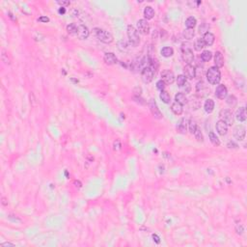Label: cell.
Masks as SVG:
<instances>
[{
    "label": "cell",
    "mask_w": 247,
    "mask_h": 247,
    "mask_svg": "<svg viewBox=\"0 0 247 247\" xmlns=\"http://www.w3.org/2000/svg\"><path fill=\"white\" fill-rule=\"evenodd\" d=\"M206 79L211 85L219 84L220 80H221V72H220L217 67L213 66L208 70V71H206Z\"/></svg>",
    "instance_id": "1"
},
{
    "label": "cell",
    "mask_w": 247,
    "mask_h": 247,
    "mask_svg": "<svg viewBox=\"0 0 247 247\" xmlns=\"http://www.w3.org/2000/svg\"><path fill=\"white\" fill-rule=\"evenodd\" d=\"M182 57L186 65H191L194 60V54L191 48V44L189 43H183L182 44Z\"/></svg>",
    "instance_id": "2"
},
{
    "label": "cell",
    "mask_w": 247,
    "mask_h": 247,
    "mask_svg": "<svg viewBox=\"0 0 247 247\" xmlns=\"http://www.w3.org/2000/svg\"><path fill=\"white\" fill-rule=\"evenodd\" d=\"M94 34L97 37L98 40L104 44H110L113 42V36L110 32L101 29V28H95L94 29Z\"/></svg>",
    "instance_id": "3"
},
{
    "label": "cell",
    "mask_w": 247,
    "mask_h": 247,
    "mask_svg": "<svg viewBox=\"0 0 247 247\" xmlns=\"http://www.w3.org/2000/svg\"><path fill=\"white\" fill-rule=\"evenodd\" d=\"M156 73V69L152 68L151 66H147L145 68H143L142 71H141V78L143 80L144 83H151L153 79V76H155Z\"/></svg>",
    "instance_id": "4"
},
{
    "label": "cell",
    "mask_w": 247,
    "mask_h": 247,
    "mask_svg": "<svg viewBox=\"0 0 247 247\" xmlns=\"http://www.w3.org/2000/svg\"><path fill=\"white\" fill-rule=\"evenodd\" d=\"M128 37H129V41L131 45L133 46H137L140 44V38L138 35V31L134 28V26L129 25L128 26Z\"/></svg>",
    "instance_id": "5"
},
{
    "label": "cell",
    "mask_w": 247,
    "mask_h": 247,
    "mask_svg": "<svg viewBox=\"0 0 247 247\" xmlns=\"http://www.w3.org/2000/svg\"><path fill=\"white\" fill-rule=\"evenodd\" d=\"M219 117L220 120L223 121L224 123L227 124V125H232L235 121V118H233V114L230 109H222L219 112Z\"/></svg>",
    "instance_id": "6"
},
{
    "label": "cell",
    "mask_w": 247,
    "mask_h": 247,
    "mask_svg": "<svg viewBox=\"0 0 247 247\" xmlns=\"http://www.w3.org/2000/svg\"><path fill=\"white\" fill-rule=\"evenodd\" d=\"M148 105H149V108L151 110V113L152 115L155 117L156 119H162V113L160 112V110L158 109V106L156 102V101L153 98H151L149 102H148Z\"/></svg>",
    "instance_id": "7"
},
{
    "label": "cell",
    "mask_w": 247,
    "mask_h": 247,
    "mask_svg": "<svg viewBox=\"0 0 247 247\" xmlns=\"http://www.w3.org/2000/svg\"><path fill=\"white\" fill-rule=\"evenodd\" d=\"M137 31L143 35H148L150 33V24L145 18L139 19L137 21Z\"/></svg>",
    "instance_id": "8"
},
{
    "label": "cell",
    "mask_w": 247,
    "mask_h": 247,
    "mask_svg": "<svg viewBox=\"0 0 247 247\" xmlns=\"http://www.w3.org/2000/svg\"><path fill=\"white\" fill-rule=\"evenodd\" d=\"M245 134H246V129L242 125H238L233 129V137H235L237 141H242V140H244Z\"/></svg>",
    "instance_id": "9"
},
{
    "label": "cell",
    "mask_w": 247,
    "mask_h": 247,
    "mask_svg": "<svg viewBox=\"0 0 247 247\" xmlns=\"http://www.w3.org/2000/svg\"><path fill=\"white\" fill-rule=\"evenodd\" d=\"M161 80L166 84V85H170L173 84L175 81V75L173 71L170 70H165L161 73Z\"/></svg>",
    "instance_id": "10"
},
{
    "label": "cell",
    "mask_w": 247,
    "mask_h": 247,
    "mask_svg": "<svg viewBox=\"0 0 247 247\" xmlns=\"http://www.w3.org/2000/svg\"><path fill=\"white\" fill-rule=\"evenodd\" d=\"M90 35V31L88 29L87 26H85L83 24H80L78 25L77 27V33H76V36L78 37V39L80 40H86Z\"/></svg>",
    "instance_id": "11"
},
{
    "label": "cell",
    "mask_w": 247,
    "mask_h": 247,
    "mask_svg": "<svg viewBox=\"0 0 247 247\" xmlns=\"http://www.w3.org/2000/svg\"><path fill=\"white\" fill-rule=\"evenodd\" d=\"M227 95H228V89L225 85L223 84H219L217 85V87L215 89V96L219 99H224L226 98Z\"/></svg>",
    "instance_id": "12"
},
{
    "label": "cell",
    "mask_w": 247,
    "mask_h": 247,
    "mask_svg": "<svg viewBox=\"0 0 247 247\" xmlns=\"http://www.w3.org/2000/svg\"><path fill=\"white\" fill-rule=\"evenodd\" d=\"M103 61L106 65L108 66H112L115 65L118 62V59L116 57V55L113 52H106L104 56H103Z\"/></svg>",
    "instance_id": "13"
},
{
    "label": "cell",
    "mask_w": 247,
    "mask_h": 247,
    "mask_svg": "<svg viewBox=\"0 0 247 247\" xmlns=\"http://www.w3.org/2000/svg\"><path fill=\"white\" fill-rule=\"evenodd\" d=\"M183 73L184 76L187 77L189 79H193L196 76V69L195 67H193L192 65H186L183 68Z\"/></svg>",
    "instance_id": "14"
},
{
    "label": "cell",
    "mask_w": 247,
    "mask_h": 247,
    "mask_svg": "<svg viewBox=\"0 0 247 247\" xmlns=\"http://www.w3.org/2000/svg\"><path fill=\"white\" fill-rule=\"evenodd\" d=\"M187 125H188V121L185 118H182L178 122L177 125V130L179 133H182V134H184L187 130Z\"/></svg>",
    "instance_id": "15"
},
{
    "label": "cell",
    "mask_w": 247,
    "mask_h": 247,
    "mask_svg": "<svg viewBox=\"0 0 247 247\" xmlns=\"http://www.w3.org/2000/svg\"><path fill=\"white\" fill-rule=\"evenodd\" d=\"M215 128H216V131L222 136L226 135L227 132H228V125H227L226 123L221 121V120H219V121L216 123Z\"/></svg>",
    "instance_id": "16"
},
{
    "label": "cell",
    "mask_w": 247,
    "mask_h": 247,
    "mask_svg": "<svg viewBox=\"0 0 247 247\" xmlns=\"http://www.w3.org/2000/svg\"><path fill=\"white\" fill-rule=\"evenodd\" d=\"M203 41L205 43V45H208V46H210L213 44L215 41V37L214 35L212 34L210 32H206L204 34V37H203Z\"/></svg>",
    "instance_id": "17"
},
{
    "label": "cell",
    "mask_w": 247,
    "mask_h": 247,
    "mask_svg": "<svg viewBox=\"0 0 247 247\" xmlns=\"http://www.w3.org/2000/svg\"><path fill=\"white\" fill-rule=\"evenodd\" d=\"M214 63H215V67L217 68H222L224 66V57L223 54L220 51H216L214 54Z\"/></svg>",
    "instance_id": "18"
},
{
    "label": "cell",
    "mask_w": 247,
    "mask_h": 247,
    "mask_svg": "<svg viewBox=\"0 0 247 247\" xmlns=\"http://www.w3.org/2000/svg\"><path fill=\"white\" fill-rule=\"evenodd\" d=\"M236 119L238 122H244L246 120V111L245 107H239L236 112Z\"/></svg>",
    "instance_id": "19"
},
{
    "label": "cell",
    "mask_w": 247,
    "mask_h": 247,
    "mask_svg": "<svg viewBox=\"0 0 247 247\" xmlns=\"http://www.w3.org/2000/svg\"><path fill=\"white\" fill-rule=\"evenodd\" d=\"M171 110L175 115H181L183 113V105L181 103L175 102H173L172 105H171Z\"/></svg>",
    "instance_id": "20"
},
{
    "label": "cell",
    "mask_w": 247,
    "mask_h": 247,
    "mask_svg": "<svg viewBox=\"0 0 247 247\" xmlns=\"http://www.w3.org/2000/svg\"><path fill=\"white\" fill-rule=\"evenodd\" d=\"M144 17H145L146 21L152 19L153 17H155V10H153V8L151 7V6H147V7L144 9Z\"/></svg>",
    "instance_id": "21"
},
{
    "label": "cell",
    "mask_w": 247,
    "mask_h": 247,
    "mask_svg": "<svg viewBox=\"0 0 247 247\" xmlns=\"http://www.w3.org/2000/svg\"><path fill=\"white\" fill-rule=\"evenodd\" d=\"M204 108H205V111L210 114V113H211L213 111V109H214V102L210 98L206 99V101L205 102V104H204Z\"/></svg>",
    "instance_id": "22"
},
{
    "label": "cell",
    "mask_w": 247,
    "mask_h": 247,
    "mask_svg": "<svg viewBox=\"0 0 247 247\" xmlns=\"http://www.w3.org/2000/svg\"><path fill=\"white\" fill-rule=\"evenodd\" d=\"M226 103L228 104L230 107H236L237 104V98L233 96V95H230L228 97H226Z\"/></svg>",
    "instance_id": "23"
},
{
    "label": "cell",
    "mask_w": 247,
    "mask_h": 247,
    "mask_svg": "<svg viewBox=\"0 0 247 247\" xmlns=\"http://www.w3.org/2000/svg\"><path fill=\"white\" fill-rule=\"evenodd\" d=\"M197 24V21L195 17H189L186 18L185 21V26L187 27V29H194V27Z\"/></svg>",
    "instance_id": "24"
},
{
    "label": "cell",
    "mask_w": 247,
    "mask_h": 247,
    "mask_svg": "<svg viewBox=\"0 0 247 247\" xmlns=\"http://www.w3.org/2000/svg\"><path fill=\"white\" fill-rule=\"evenodd\" d=\"M160 53H161V55L163 57L168 58V57H171L173 54H174V49H173L172 48H170V46H165V48H163L161 49Z\"/></svg>",
    "instance_id": "25"
},
{
    "label": "cell",
    "mask_w": 247,
    "mask_h": 247,
    "mask_svg": "<svg viewBox=\"0 0 247 247\" xmlns=\"http://www.w3.org/2000/svg\"><path fill=\"white\" fill-rule=\"evenodd\" d=\"M175 99L177 102L181 103L182 105L187 103V98L185 97V94H183V93H178L175 96Z\"/></svg>",
    "instance_id": "26"
},
{
    "label": "cell",
    "mask_w": 247,
    "mask_h": 247,
    "mask_svg": "<svg viewBox=\"0 0 247 247\" xmlns=\"http://www.w3.org/2000/svg\"><path fill=\"white\" fill-rule=\"evenodd\" d=\"M159 98L164 103H169L170 101H171V97L169 95V93L167 91H165V90L161 91V93H160V95H159Z\"/></svg>",
    "instance_id": "27"
},
{
    "label": "cell",
    "mask_w": 247,
    "mask_h": 247,
    "mask_svg": "<svg viewBox=\"0 0 247 247\" xmlns=\"http://www.w3.org/2000/svg\"><path fill=\"white\" fill-rule=\"evenodd\" d=\"M205 43L203 41V38H199L197 39L195 43H194V49L197 50V51H200L201 49H203L205 48Z\"/></svg>",
    "instance_id": "28"
},
{
    "label": "cell",
    "mask_w": 247,
    "mask_h": 247,
    "mask_svg": "<svg viewBox=\"0 0 247 247\" xmlns=\"http://www.w3.org/2000/svg\"><path fill=\"white\" fill-rule=\"evenodd\" d=\"M77 27L78 26L75 23H70L67 26V31L70 35H76L77 33Z\"/></svg>",
    "instance_id": "29"
},
{
    "label": "cell",
    "mask_w": 247,
    "mask_h": 247,
    "mask_svg": "<svg viewBox=\"0 0 247 247\" xmlns=\"http://www.w3.org/2000/svg\"><path fill=\"white\" fill-rule=\"evenodd\" d=\"M210 142L212 143V145H214V146H219L220 145V140L218 139V137L216 136V134L213 131H210Z\"/></svg>",
    "instance_id": "30"
},
{
    "label": "cell",
    "mask_w": 247,
    "mask_h": 247,
    "mask_svg": "<svg viewBox=\"0 0 247 247\" xmlns=\"http://www.w3.org/2000/svg\"><path fill=\"white\" fill-rule=\"evenodd\" d=\"M212 58V53L210 50H204L201 54V59L204 62H209Z\"/></svg>",
    "instance_id": "31"
},
{
    "label": "cell",
    "mask_w": 247,
    "mask_h": 247,
    "mask_svg": "<svg viewBox=\"0 0 247 247\" xmlns=\"http://www.w3.org/2000/svg\"><path fill=\"white\" fill-rule=\"evenodd\" d=\"M195 33H194V29H185L183 31V37L186 40H191L194 37Z\"/></svg>",
    "instance_id": "32"
},
{
    "label": "cell",
    "mask_w": 247,
    "mask_h": 247,
    "mask_svg": "<svg viewBox=\"0 0 247 247\" xmlns=\"http://www.w3.org/2000/svg\"><path fill=\"white\" fill-rule=\"evenodd\" d=\"M188 129H189V131L192 134H194V132L196 131V129H198V125H197V123L195 121H193V120H190L188 121Z\"/></svg>",
    "instance_id": "33"
},
{
    "label": "cell",
    "mask_w": 247,
    "mask_h": 247,
    "mask_svg": "<svg viewBox=\"0 0 247 247\" xmlns=\"http://www.w3.org/2000/svg\"><path fill=\"white\" fill-rule=\"evenodd\" d=\"M186 82V77L183 75H181L177 77V85L179 87H183Z\"/></svg>",
    "instance_id": "34"
},
{
    "label": "cell",
    "mask_w": 247,
    "mask_h": 247,
    "mask_svg": "<svg viewBox=\"0 0 247 247\" xmlns=\"http://www.w3.org/2000/svg\"><path fill=\"white\" fill-rule=\"evenodd\" d=\"M194 135H195V137H196V139L198 140V141H203V140H204L203 134H202V132H201V129H200L199 128L194 132Z\"/></svg>",
    "instance_id": "35"
},
{
    "label": "cell",
    "mask_w": 247,
    "mask_h": 247,
    "mask_svg": "<svg viewBox=\"0 0 247 247\" xmlns=\"http://www.w3.org/2000/svg\"><path fill=\"white\" fill-rule=\"evenodd\" d=\"M165 86H166V84L162 81L161 79L158 80V81L156 82V88H157L158 90H160V91H163V90L165 89Z\"/></svg>",
    "instance_id": "36"
},
{
    "label": "cell",
    "mask_w": 247,
    "mask_h": 247,
    "mask_svg": "<svg viewBox=\"0 0 247 247\" xmlns=\"http://www.w3.org/2000/svg\"><path fill=\"white\" fill-rule=\"evenodd\" d=\"M181 88L183 89V92L185 93V94H188V93H190V91H191V85L188 82H185V84Z\"/></svg>",
    "instance_id": "37"
},
{
    "label": "cell",
    "mask_w": 247,
    "mask_h": 247,
    "mask_svg": "<svg viewBox=\"0 0 247 247\" xmlns=\"http://www.w3.org/2000/svg\"><path fill=\"white\" fill-rule=\"evenodd\" d=\"M227 147H228L229 149H237L238 145L237 143H235L233 141H229L228 144H227Z\"/></svg>",
    "instance_id": "38"
},
{
    "label": "cell",
    "mask_w": 247,
    "mask_h": 247,
    "mask_svg": "<svg viewBox=\"0 0 247 247\" xmlns=\"http://www.w3.org/2000/svg\"><path fill=\"white\" fill-rule=\"evenodd\" d=\"M38 21L40 22H48L49 21V18L48 17H39L38 18Z\"/></svg>",
    "instance_id": "39"
},
{
    "label": "cell",
    "mask_w": 247,
    "mask_h": 247,
    "mask_svg": "<svg viewBox=\"0 0 247 247\" xmlns=\"http://www.w3.org/2000/svg\"><path fill=\"white\" fill-rule=\"evenodd\" d=\"M57 3L62 7H67V6L70 5V1H57Z\"/></svg>",
    "instance_id": "40"
},
{
    "label": "cell",
    "mask_w": 247,
    "mask_h": 247,
    "mask_svg": "<svg viewBox=\"0 0 247 247\" xmlns=\"http://www.w3.org/2000/svg\"><path fill=\"white\" fill-rule=\"evenodd\" d=\"M152 238H153V241H155L156 243H160V238L158 237L157 235H152Z\"/></svg>",
    "instance_id": "41"
},
{
    "label": "cell",
    "mask_w": 247,
    "mask_h": 247,
    "mask_svg": "<svg viewBox=\"0 0 247 247\" xmlns=\"http://www.w3.org/2000/svg\"><path fill=\"white\" fill-rule=\"evenodd\" d=\"M2 246H15V244H13V243H11V242H5V243H2L1 244Z\"/></svg>",
    "instance_id": "42"
},
{
    "label": "cell",
    "mask_w": 247,
    "mask_h": 247,
    "mask_svg": "<svg viewBox=\"0 0 247 247\" xmlns=\"http://www.w3.org/2000/svg\"><path fill=\"white\" fill-rule=\"evenodd\" d=\"M75 184V186L76 187H81V183L80 182H78V181H75V183H73Z\"/></svg>",
    "instance_id": "43"
},
{
    "label": "cell",
    "mask_w": 247,
    "mask_h": 247,
    "mask_svg": "<svg viewBox=\"0 0 247 247\" xmlns=\"http://www.w3.org/2000/svg\"><path fill=\"white\" fill-rule=\"evenodd\" d=\"M6 201H7V200H6V198L2 197V205H4V206H7V205H8V202H6Z\"/></svg>",
    "instance_id": "44"
},
{
    "label": "cell",
    "mask_w": 247,
    "mask_h": 247,
    "mask_svg": "<svg viewBox=\"0 0 247 247\" xmlns=\"http://www.w3.org/2000/svg\"><path fill=\"white\" fill-rule=\"evenodd\" d=\"M61 8H62V9H60V10H59V13H60V14H64V13H65V8H64V7H61Z\"/></svg>",
    "instance_id": "45"
}]
</instances>
